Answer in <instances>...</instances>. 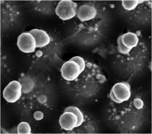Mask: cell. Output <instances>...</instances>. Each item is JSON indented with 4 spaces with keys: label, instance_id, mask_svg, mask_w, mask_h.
Here are the masks:
<instances>
[{
    "label": "cell",
    "instance_id": "cell-8",
    "mask_svg": "<svg viewBox=\"0 0 152 134\" xmlns=\"http://www.w3.org/2000/svg\"><path fill=\"white\" fill-rule=\"evenodd\" d=\"M31 33L36 41V48H42L49 44L50 38L45 30L33 29L28 32Z\"/></svg>",
    "mask_w": 152,
    "mask_h": 134
},
{
    "label": "cell",
    "instance_id": "cell-17",
    "mask_svg": "<svg viewBox=\"0 0 152 134\" xmlns=\"http://www.w3.org/2000/svg\"><path fill=\"white\" fill-rule=\"evenodd\" d=\"M34 117L36 120H40L43 118V113L40 111L36 112L34 114Z\"/></svg>",
    "mask_w": 152,
    "mask_h": 134
},
{
    "label": "cell",
    "instance_id": "cell-10",
    "mask_svg": "<svg viewBox=\"0 0 152 134\" xmlns=\"http://www.w3.org/2000/svg\"><path fill=\"white\" fill-rule=\"evenodd\" d=\"M22 86V91L24 93H29L33 90L34 82L33 79L29 76L23 77L19 81Z\"/></svg>",
    "mask_w": 152,
    "mask_h": 134
},
{
    "label": "cell",
    "instance_id": "cell-6",
    "mask_svg": "<svg viewBox=\"0 0 152 134\" xmlns=\"http://www.w3.org/2000/svg\"><path fill=\"white\" fill-rule=\"evenodd\" d=\"M61 127L66 131L72 130L77 127L78 119L77 115L71 112H64L59 119Z\"/></svg>",
    "mask_w": 152,
    "mask_h": 134
},
{
    "label": "cell",
    "instance_id": "cell-1",
    "mask_svg": "<svg viewBox=\"0 0 152 134\" xmlns=\"http://www.w3.org/2000/svg\"><path fill=\"white\" fill-rule=\"evenodd\" d=\"M131 95V86L127 82L116 83L113 86L110 93L111 99L119 104L128 100Z\"/></svg>",
    "mask_w": 152,
    "mask_h": 134
},
{
    "label": "cell",
    "instance_id": "cell-15",
    "mask_svg": "<svg viewBox=\"0 0 152 134\" xmlns=\"http://www.w3.org/2000/svg\"><path fill=\"white\" fill-rule=\"evenodd\" d=\"M69 61L75 62V63H77V64L79 65L81 73H82L84 71L85 68L86 64L83 58L80 56H76L73 57L71 58L69 60Z\"/></svg>",
    "mask_w": 152,
    "mask_h": 134
},
{
    "label": "cell",
    "instance_id": "cell-7",
    "mask_svg": "<svg viewBox=\"0 0 152 134\" xmlns=\"http://www.w3.org/2000/svg\"><path fill=\"white\" fill-rule=\"evenodd\" d=\"M97 14L95 7L85 4L80 6L77 11V17L82 22L88 21L95 18Z\"/></svg>",
    "mask_w": 152,
    "mask_h": 134
},
{
    "label": "cell",
    "instance_id": "cell-5",
    "mask_svg": "<svg viewBox=\"0 0 152 134\" xmlns=\"http://www.w3.org/2000/svg\"><path fill=\"white\" fill-rule=\"evenodd\" d=\"M61 71L62 77L69 81H74L81 73L79 65L75 62L69 60L63 64Z\"/></svg>",
    "mask_w": 152,
    "mask_h": 134
},
{
    "label": "cell",
    "instance_id": "cell-2",
    "mask_svg": "<svg viewBox=\"0 0 152 134\" xmlns=\"http://www.w3.org/2000/svg\"><path fill=\"white\" fill-rule=\"evenodd\" d=\"M77 4L72 1H61L58 4L55 12L63 21L69 20L77 14Z\"/></svg>",
    "mask_w": 152,
    "mask_h": 134
},
{
    "label": "cell",
    "instance_id": "cell-12",
    "mask_svg": "<svg viewBox=\"0 0 152 134\" xmlns=\"http://www.w3.org/2000/svg\"><path fill=\"white\" fill-rule=\"evenodd\" d=\"M143 2L140 1H122V6L125 10L132 11L136 8L139 4Z\"/></svg>",
    "mask_w": 152,
    "mask_h": 134
},
{
    "label": "cell",
    "instance_id": "cell-11",
    "mask_svg": "<svg viewBox=\"0 0 152 134\" xmlns=\"http://www.w3.org/2000/svg\"><path fill=\"white\" fill-rule=\"evenodd\" d=\"M64 112H73L77 115L78 122L77 125V127L81 125L84 121L83 114L77 107L70 106L66 108Z\"/></svg>",
    "mask_w": 152,
    "mask_h": 134
},
{
    "label": "cell",
    "instance_id": "cell-13",
    "mask_svg": "<svg viewBox=\"0 0 152 134\" xmlns=\"http://www.w3.org/2000/svg\"><path fill=\"white\" fill-rule=\"evenodd\" d=\"M18 134H31V128L30 125L25 122H20L17 128Z\"/></svg>",
    "mask_w": 152,
    "mask_h": 134
},
{
    "label": "cell",
    "instance_id": "cell-3",
    "mask_svg": "<svg viewBox=\"0 0 152 134\" xmlns=\"http://www.w3.org/2000/svg\"><path fill=\"white\" fill-rule=\"evenodd\" d=\"M22 92V86L20 82L12 81L4 89L3 97L7 102L14 103L20 99Z\"/></svg>",
    "mask_w": 152,
    "mask_h": 134
},
{
    "label": "cell",
    "instance_id": "cell-9",
    "mask_svg": "<svg viewBox=\"0 0 152 134\" xmlns=\"http://www.w3.org/2000/svg\"><path fill=\"white\" fill-rule=\"evenodd\" d=\"M122 43L127 48L132 49L138 44L139 38L135 33L127 32L122 35Z\"/></svg>",
    "mask_w": 152,
    "mask_h": 134
},
{
    "label": "cell",
    "instance_id": "cell-16",
    "mask_svg": "<svg viewBox=\"0 0 152 134\" xmlns=\"http://www.w3.org/2000/svg\"><path fill=\"white\" fill-rule=\"evenodd\" d=\"M134 104L136 108L138 109L142 108L143 106V102L141 99H139V98H137V99H134Z\"/></svg>",
    "mask_w": 152,
    "mask_h": 134
},
{
    "label": "cell",
    "instance_id": "cell-4",
    "mask_svg": "<svg viewBox=\"0 0 152 134\" xmlns=\"http://www.w3.org/2000/svg\"><path fill=\"white\" fill-rule=\"evenodd\" d=\"M17 46L21 51L24 53H31L35 51L36 41L35 38L29 32H24L17 39Z\"/></svg>",
    "mask_w": 152,
    "mask_h": 134
},
{
    "label": "cell",
    "instance_id": "cell-14",
    "mask_svg": "<svg viewBox=\"0 0 152 134\" xmlns=\"http://www.w3.org/2000/svg\"><path fill=\"white\" fill-rule=\"evenodd\" d=\"M122 35H120L117 39L118 50L120 53L124 55L128 54L132 49L127 48L122 43Z\"/></svg>",
    "mask_w": 152,
    "mask_h": 134
}]
</instances>
